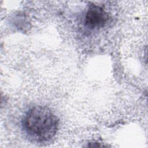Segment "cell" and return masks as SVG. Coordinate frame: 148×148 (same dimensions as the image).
Here are the masks:
<instances>
[{
  "instance_id": "cell-2",
  "label": "cell",
  "mask_w": 148,
  "mask_h": 148,
  "mask_svg": "<svg viewBox=\"0 0 148 148\" xmlns=\"http://www.w3.org/2000/svg\"><path fill=\"white\" fill-rule=\"evenodd\" d=\"M108 15L100 6L91 5L85 15V24L91 28L102 27L108 20Z\"/></svg>"
},
{
  "instance_id": "cell-1",
  "label": "cell",
  "mask_w": 148,
  "mask_h": 148,
  "mask_svg": "<svg viewBox=\"0 0 148 148\" xmlns=\"http://www.w3.org/2000/svg\"><path fill=\"white\" fill-rule=\"evenodd\" d=\"M23 128L33 140L44 142L56 135L58 119L46 106H36L28 110L23 117Z\"/></svg>"
}]
</instances>
